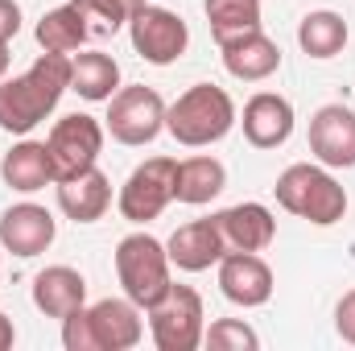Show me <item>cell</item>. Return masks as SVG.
I'll use <instances>...</instances> for the list:
<instances>
[{
	"mask_svg": "<svg viewBox=\"0 0 355 351\" xmlns=\"http://www.w3.org/2000/svg\"><path fill=\"white\" fill-rule=\"evenodd\" d=\"M83 4V12H87L91 21H99V33H116L120 25H128L132 21V12L145 4V0H79ZM95 29V25H91Z\"/></svg>",
	"mask_w": 355,
	"mask_h": 351,
	"instance_id": "27",
	"label": "cell"
},
{
	"mask_svg": "<svg viewBox=\"0 0 355 351\" xmlns=\"http://www.w3.org/2000/svg\"><path fill=\"white\" fill-rule=\"evenodd\" d=\"M223 186H227V170H223L219 157L198 153V157L178 162V174H174V198L178 203H186V207H202V203H211Z\"/></svg>",
	"mask_w": 355,
	"mask_h": 351,
	"instance_id": "21",
	"label": "cell"
},
{
	"mask_svg": "<svg viewBox=\"0 0 355 351\" xmlns=\"http://www.w3.org/2000/svg\"><path fill=\"white\" fill-rule=\"evenodd\" d=\"M202 12L211 21V37L219 46L240 33L261 29V0H202Z\"/></svg>",
	"mask_w": 355,
	"mask_h": 351,
	"instance_id": "25",
	"label": "cell"
},
{
	"mask_svg": "<svg viewBox=\"0 0 355 351\" xmlns=\"http://www.w3.org/2000/svg\"><path fill=\"white\" fill-rule=\"evenodd\" d=\"M0 178H4V186H12L21 194H33L46 182H54L46 141H21V145H12L4 153V162H0Z\"/></svg>",
	"mask_w": 355,
	"mask_h": 351,
	"instance_id": "23",
	"label": "cell"
},
{
	"mask_svg": "<svg viewBox=\"0 0 355 351\" xmlns=\"http://www.w3.org/2000/svg\"><path fill=\"white\" fill-rule=\"evenodd\" d=\"M240 124H244L248 145H257V149H277V145H285L289 132H293V103H289L285 95H277V91H257V95L244 103Z\"/></svg>",
	"mask_w": 355,
	"mask_h": 351,
	"instance_id": "16",
	"label": "cell"
},
{
	"mask_svg": "<svg viewBox=\"0 0 355 351\" xmlns=\"http://www.w3.org/2000/svg\"><path fill=\"white\" fill-rule=\"evenodd\" d=\"M116 277L124 285V298L149 310L174 281H170V252L149 232H132L116 244Z\"/></svg>",
	"mask_w": 355,
	"mask_h": 351,
	"instance_id": "5",
	"label": "cell"
},
{
	"mask_svg": "<svg viewBox=\"0 0 355 351\" xmlns=\"http://www.w3.org/2000/svg\"><path fill=\"white\" fill-rule=\"evenodd\" d=\"M310 153L327 170L355 166V112L343 103H322L310 116Z\"/></svg>",
	"mask_w": 355,
	"mask_h": 351,
	"instance_id": "11",
	"label": "cell"
},
{
	"mask_svg": "<svg viewBox=\"0 0 355 351\" xmlns=\"http://www.w3.org/2000/svg\"><path fill=\"white\" fill-rule=\"evenodd\" d=\"M166 252H170V264H178L182 273H202V268H211V264L223 261L227 244H223V232H219V223H215V215H211V219H190V223H182L174 236H170Z\"/></svg>",
	"mask_w": 355,
	"mask_h": 351,
	"instance_id": "15",
	"label": "cell"
},
{
	"mask_svg": "<svg viewBox=\"0 0 355 351\" xmlns=\"http://www.w3.org/2000/svg\"><path fill=\"white\" fill-rule=\"evenodd\" d=\"M297 46L310 54V58H335L343 54L347 46V21L331 8H318V12H306L302 25H297Z\"/></svg>",
	"mask_w": 355,
	"mask_h": 351,
	"instance_id": "24",
	"label": "cell"
},
{
	"mask_svg": "<svg viewBox=\"0 0 355 351\" xmlns=\"http://www.w3.org/2000/svg\"><path fill=\"white\" fill-rule=\"evenodd\" d=\"M232 124H236V103L215 83H194L166 108V128L186 149H207V145L223 141L232 132Z\"/></svg>",
	"mask_w": 355,
	"mask_h": 351,
	"instance_id": "3",
	"label": "cell"
},
{
	"mask_svg": "<svg viewBox=\"0 0 355 351\" xmlns=\"http://www.w3.org/2000/svg\"><path fill=\"white\" fill-rule=\"evenodd\" d=\"M103 137H107V128H103L95 116H87V112L62 116V120L50 128V137H46V153H50L54 182L91 170V166L99 162V153H103Z\"/></svg>",
	"mask_w": 355,
	"mask_h": 351,
	"instance_id": "7",
	"label": "cell"
},
{
	"mask_svg": "<svg viewBox=\"0 0 355 351\" xmlns=\"http://www.w3.org/2000/svg\"><path fill=\"white\" fill-rule=\"evenodd\" d=\"M174 174H178V162L174 157H149L141 162L128 182L120 186V215L128 223H153L170 203H174Z\"/></svg>",
	"mask_w": 355,
	"mask_h": 351,
	"instance_id": "9",
	"label": "cell"
},
{
	"mask_svg": "<svg viewBox=\"0 0 355 351\" xmlns=\"http://www.w3.org/2000/svg\"><path fill=\"white\" fill-rule=\"evenodd\" d=\"M219 289L232 306L257 310L272 298V268L257 252H223L219 261Z\"/></svg>",
	"mask_w": 355,
	"mask_h": 351,
	"instance_id": "13",
	"label": "cell"
},
{
	"mask_svg": "<svg viewBox=\"0 0 355 351\" xmlns=\"http://www.w3.org/2000/svg\"><path fill=\"white\" fill-rule=\"evenodd\" d=\"M227 252H265L277 240V219L265 203H236L215 215Z\"/></svg>",
	"mask_w": 355,
	"mask_h": 351,
	"instance_id": "14",
	"label": "cell"
},
{
	"mask_svg": "<svg viewBox=\"0 0 355 351\" xmlns=\"http://www.w3.org/2000/svg\"><path fill=\"white\" fill-rule=\"evenodd\" d=\"M71 91V54H42L25 75L0 79V128L33 132Z\"/></svg>",
	"mask_w": 355,
	"mask_h": 351,
	"instance_id": "1",
	"label": "cell"
},
{
	"mask_svg": "<svg viewBox=\"0 0 355 351\" xmlns=\"http://www.w3.org/2000/svg\"><path fill=\"white\" fill-rule=\"evenodd\" d=\"M219 54H223L227 75L240 79V83H265L268 75H277V67H281V50H277V42L265 29H252V33H240V37L223 42Z\"/></svg>",
	"mask_w": 355,
	"mask_h": 351,
	"instance_id": "17",
	"label": "cell"
},
{
	"mask_svg": "<svg viewBox=\"0 0 355 351\" xmlns=\"http://www.w3.org/2000/svg\"><path fill=\"white\" fill-rule=\"evenodd\" d=\"M103 128L112 132V141L120 145H149L157 141V132L166 128V99L153 87H120L107 99V120Z\"/></svg>",
	"mask_w": 355,
	"mask_h": 351,
	"instance_id": "8",
	"label": "cell"
},
{
	"mask_svg": "<svg viewBox=\"0 0 355 351\" xmlns=\"http://www.w3.org/2000/svg\"><path fill=\"white\" fill-rule=\"evenodd\" d=\"M33 306L46 318H67L79 306H87V281L71 264H50L33 277Z\"/></svg>",
	"mask_w": 355,
	"mask_h": 351,
	"instance_id": "18",
	"label": "cell"
},
{
	"mask_svg": "<svg viewBox=\"0 0 355 351\" xmlns=\"http://www.w3.org/2000/svg\"><path fill=\"white\" fill-rule=\"evenodd\" d=\"M145 323L141 306L128 298H103L95 306H79L62 318V348L67 351H128L141 343Z\"/></svg>",
	"mask_w": 355,
	"mask_h": 351,
	"instance_id": "2",
	"label": "cell"
},
{
	"mask_svg": "<svg viewBox=\"0 0 355 351\" xmlns=\"http://www.w3.org/2000/svg\"><path fill=\"white\" fill-rule=\"evenodd\" d=\"M128 37H132V50L153 67L178 62L186 54V46H190L186 21L170 8H162V4H141L132 12V21H128Z\"/></svg>",
	"mask_w": 355,
	"mask_h": 351,
	"instance_id": "10",
	"label": "cell"
},
{
	"mask_svg": "<svg viewBox=\"0 0 355 351\" xmlns=\"http://www.w3.org/2000/svg\"><path fill=\"white\" fill-rule=\"evenodd\" d=\"M8 75V42H0V79Z\"/></svg>",
	"mask_w": 355,
	"mask_h": 351,
	"instance_id": "31",
	"label": "cell"
},
{
	"mask_svg": "<svg viewBox=\"0 0 355 351\" xmlns=\"http://www.w3.org/2000/svg\"><path fill=\"white\" fill-rule=\"evenodd\" d=\"M202 343L215 348V351H257L261 348L257 331H252L248 323H240V318H219V323H211V331H202Z\"/></svg>",
	"mask_w": 355,
	"mask_h": 351,
	"instance_id": "26",
	"label": "cell"
},
{
	"mask_svg": "<svg viewBox=\"0 0 355 351\" xmlns=\"http://www.w3.org/2000/svg\"><path fill=\"white\" fill-rule=\"evenodd\" d=\"M149 331H153V343L157 351H194L202 343V331H207V314H202V298L198 289L190 285H170L149 310Z\"/></svg>",
	"mask_w": 355,
	"mask_h": 351,
	"instance_id": "6",
	"label": "cell"
},
{
	"mask_svg": "<svg viewBox=\"0 0 355 351\" xmlns=\"http://www.w3.org/2000/svg\"><path fill=\"white\" fill-rule=\"evenodd\" d=\"M54 236H58V223L37 203H17L0 215V244H4V252H12L21 261L42 257L54 244Z\"/></svg>",
	"mask_w": 355,
	"mask_h": 351,
	"instance_id": "12",
	"label": "cell"
},
{
	"mask_svg": "<svg viewBox=\"0 0 355 351\" xmlns=\"http://www.w3.org/2000/svg\"><path fill=\"white\" fill-rule=\"evenodd\" d=\"M277 203L297 215V219H310L314 228H331L347 215V190L339 186V178L331 174L327 166H310V162H297L289 170H281L277 178Z\"/></svg>",
	"mask_w": 355,
	"mask_h": 351,
	"instance_id": "4",
	"label": "cell"
},
{
	"mask_svg": "<svg viewBox=\"0 0 355 351\" xmlns=\"http://www.w3.org/2000/svg\"><path fill=\"white\" fill-rule=\"evenodd\" d=\"M17 33H21V4L0 0V42H12Z\"/></svg>",
	"mask_w": 355,
	"mask_h": 351,
	"instance_id": "29",
	"label": "cell"
},
{
	"mask_svg": "<svg viewBox=\"0 0 355 351\" xmlns=\"http://www.w3.org/2000/svg\"><path fill=\"white\" fill-rule=\"evenodd\" d=\"M91 33H95V29H91V17L83 12V4H79V0L50 8V12L37 21V29H33L37 46H42L46 54H75Z\"/></svg>",
	"mask_w": 355,
	"mask_h": 351,
	"instance_id": "20",
	"label": "cell"
},
{
	"mask_svg": "<svg viewBox=\"0 0 355 351\" xmlns=\"http://www.w3.org/2000/svg\"><path fill=\"white\" fill-rule=\"evenodd\" d=\"M335 331H339L343 343L355 348V289H347V293L339 298V306H335Z\"/></svg>",
	"mask_w": 355,
	"mask_h": 351,
	"instance_id": "28",
	"label": "cell"
},
{
	"mask_svg": "<svg viewBox=\"0 0 355 351\" xmlns=\"http://www.w3.org/2000/svg\"><path fill=\"white\" fill-rule=\"evenodd\" d=\"M12 339H17V331H12V318H8V314H0V351L12 348Z\"/></svg>",
	"mask_w": 355,
	"mask_h": 351,
	"instance_id": "30",
	"label": "cell"
},
{
	"mask_svg": "<svg viewBox=\"0 0 355 351\" xmlns=\"http://www.w3.org/2000/svg\"><path fill=\"white\" fill-rule=\"evenodd\" d=\"M71 91H79L87 103H107L120 91V67L103 50H83L71 58Z\"/></svg>",
	"mask_w": 355,
	"mask_h": 351,
	"instance_id": "22",
	"label": "cell"
},
{
	"mask_svg": "<svg viewBox=\"0 0 355 351\" xmlns=\"http://www.w3.org/2000/svg\"><path fill=\"white\" fill-rule=\"evenodd\" d=\"M54 186H58L62 215L75 219V223H95L112 207V182H107V174L99 166H91V170H83V174H75V178H62Z\"/></svg>",
	"mask_w": 355,
	"mask_h": 351,
	"instance_id": "19",
	"label": "cell"
}]
</instances>
